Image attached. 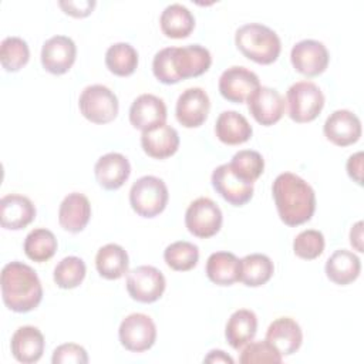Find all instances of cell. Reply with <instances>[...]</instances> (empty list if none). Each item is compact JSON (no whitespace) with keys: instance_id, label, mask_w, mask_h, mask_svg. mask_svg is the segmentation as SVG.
I'll return each instance as SVG.
<instances>
[{"instance_id":"cell-41","label":"cell","mask_w":364,"mask_h":364,"mask_svg":"<svg viewBox=\"0 0 364 364\" xmlns=\"http://www.w3.org/2000/svg\"><path fill=\"white\" fill-rule=\"evenodd\" d=\"M58 6L64 10V13L73 16V17H87L92 13V9L95 7L94 0H80V1H58Z\"/></svg>"},{"instance_id":"cell-7","label":"cell","mask_w":364,"mask_h":364,"mask_svg":"<svg viewBox=\"0 0 364 364\" xmlns=\"http://www.w3.org/2000/svg\"><path fill=\"white\" fill-rule=\"evenodd\" d=\"M78 107L84 118L94 124H108L118 115V98L108 87L92 84L85 87L78 98Z\"/></svg>"},{"instance_id":"cell-20","label":"cell","mask_w":364,"mask_h":364,"mask_svg":"<svg viewBox=\"0 0 364 364\" xmlns=\"http://www.w3.org/2000/svg\"><path fill=\"white\" fill-rule=\"evenodd\" d=\"M36 218L34 203L24 195L9 193L0 199V223L9 230H20Z\"/></svg>"},{"instance_id":"cell-39","label":"cell","mask_w":364,"mask_h":364,"mask_svg":"<svg viewBox=\"0 0 364 364\" xmlns=\"http://www.w3.org/2000/svg\"><path fill=\"white\" fill-rule=\"evenodd\" d=\"M242 364H255V363H282L283 355L267 341H253L247 343L239 357Z\"/></svg>"},{"instance_id":"cell-44","label":"cell","mask_w":364,"mask_h":364,"mask_svg":"<svg viewBox=\"0 0 364 364\" xmlns=\"http://www.w3.org/2000/svg\"><path fill=\"white\" fill-rule=\"evenodd\" d=\"M203 363H228V364H233V358L229 354H226L223 350H212L203 358Z\"/></svg>"},{"instance_id":"cell-9","label":"cell","mask_w":364,"mask_h":364,"mask_svg":"<svg viewBox=\"0 0 364 364\" xmlns=\"http://www.w3.org/2000/svg\"><path fill=\"white\" fill-rule=\"evenodd\" d=\"M118 337L125 350L144 353L155 344L156 326L149 316L144 313H132L121 321Z\"/></svg>"},{"instance_id":"cell-36","label":"cell","mask_w":364,"mask_h":364,"mask_svg":"<svg viewBox=\"0 0 364 364\" xmlns=\"http://www.w3.org/2000/svg\"><path fill=\"white\" fill-rule=\"evenodd\" d=\"M30 58V50L27 43L17 36L6 37L0 44V63L9 73L21 70Z\"/></svg>"},{"instance_id":"cell-22","label":"cell","mask_w":364,"mask_h":364,"mask_svg":"<svg viewBox=\"0 0 364 364\" xmlns=\"http://www.w3.org/2000/svg\"><path fill=\"white\" fill-rule=\"evenodd\" d=\"M91 218V203L84 193H68L58 208L60 226L71 233L84 230Z\"/></svg>"},{"instance_id":"cell-31","label":"cell","mask_w":364,"mask_h":364,"mask_svg":"<svg viewBox=\"0 0 364 364\" xmlns=\"http://www.w3.org/2000/svg\"><path fill=\"white\" fill-rule=\"evenodd\" d=\"M274 272L272 259L263 253H250L240 259V280L247 287L266 284Z\"/></svg>"},{"instance_id":"cell-2","label":"cell","mask_w":364,"mask_h":364,"mask_svg":"<svg viewBox=\"0 0 364 364\" xmlns=\"http://www.w3.org/2000/svg\"><path fill=\"white\" fill-rule=\"evenodd\" d=\"M274 205L282 222L287 226H299L309 222L316 210V193L299 175L283 172L272 185Z\"/></svg>"},{"instance_id":"cell-27","label":"cell","mask_w":364,"mask_h":364,"mask_svg":"<svg viewBox=\"0 0 364 364\" xmlns=\"http://www.w3.org/2000/svg\"><path fill=\"white\" fill-rule=\"evenodd\" d=\"M324 269L327 277L333 283L347 286L360 276L361 262L355 253L347 249H338L327 259Z\"/></svg>"},{"instance_id":"cell-34","label":"cell","mask_w":364,"mask_h":364,"mask_svg":"<svg viewBox=\"0 0 364 364\" xmlns=\"http://www.w3.org/2000/svg\"><path fill=\"white\" fill-rule=\"evenodd\" d=\"M229 168L243 182L253 183L264 171V159L257 151L242 149L232 156Z\"/></svg>"},{"instance_id":"cell-11","label":"cell","mask_w":364,"mask_h":364,"mask_svg":"<svg viewBox=\"0 0 364 364\" xmlns=\"http://www.w3.org/2000/svg\"><path fill=\"white\" fill-rule=\"evenodd\" d=\"M290 61L297 73L306 77H317L326 71L330 54L321 41L306 38L291 47Z\"/></svg>"},{"instance_id":"cell-4","label":"cell","mask_w":364,"mask_h":364,"mask_svg":"<svg viewBox=\"0 0 364 364\" xmlns=\"http://www.w3.org/2000/svg\"><path fill=\"white\" fill-rule=\"evenodd\" d=\"M237 50L257 64H272L282 51V41L274 30L260 23H247L235 33Z\"/></svg>"},{"instance_id":"cell-33","label":"cell","mask_w":364,"mask_h":364,"mask_svg":"<svg viewBox=\"0 0 364 364\" xmlns=\"http://www.w3.org/2000/svg\"><path fill=\"white\" fill-rule=\"evenodd\" d=\"M105 65L112 74L128 77L138 67V53L129 43H115L105 53Z\"/></svg>"},{"instance_id":"cell-21","label":"cell","mask_w":364,"mask_h":364,"mask_svg":"<svg viewBox=\"0 0 364 364\" xmlns=\"http://www.w3.org/2000/svg\"><path fill=\"white\" fill-rule=\"evenodd\" d=\"M141 146L144 152L155 159H165L172 156L179 148L178 131L165 124L156 125L151 129L142 131Z\"/></svg>"},{"instance_id":"cell-18","label":"cell","mask_w":364,"mask_h":364,"mask_svg":"<svg viewBox=\"0 0 364 364\" xmlns=\"http://www.w3.org/2000/svg\"><path fill=\"white\" fill-rule=\"evenodd\" d=\"M166 117L168 111L164 100L154 94H141L132 101L129 108V122L141 131L165 124Z\"/></svg>"},{"instance_id":"cell-23","label":"cell","mask_w":364,"mask_h":364,"mask_svg":"<svg viewBox=\"0 0 364 364\" xmlns=\"http://www.w3.org/2000/svg\"><path fill=\"white\" fill-rule=\"evenodd\" d=\"M282 355L294 354L303 343V331L291 317H279L270 323L266 338Z\"/></svg>"},{"instance_id":"cell-14","label":"cell","mask_w":364,"mask_h":364,"mask_svg":"<svg viewBox=\"0 0 364 364\" xmlns=\"http://www.w3.org/2000/svg\"><path fill=\"white\" fill-rule=\"evenodd\" d=\"M247 108L260 125L270 127L282 119L286 102L277 90L260 85L249 95Z\"/></svg>"},{"instance_id":"cell-29","label":"cell","mask_w":364,"mask_h":364,"mask_svg":"<svg viewBox=\"0 0 364 364\" xmlns=\"http://www.w3.org/2000/svg\"><path fill=\"white\" fill-rule=\"evenodd\" d=\"M129 259L127 250L117 243H107L95 255V267L101 277L117 280L128 273Z\"/></svg>"},{"instance_id":"cell-26","label":"cell","mask_w":364,"mask_h":364,"mask_svg":"<svg viewBox=\"0 0 364 364\" xmlns=\"http://www.w3.org/2000/svg\"><path fill=\"white\" fill-rule=\"evenodd\" d=\"M257 331V317L252 310L239 309L233 311L226 323L225 337L235 350L243 348L253 340Z\"/></svg>"},{"instance_id":"cell-12","label":"cell","mask_w":364,"mask_h":364,"mask_svg":"<svg viewBox=\"0 0 364 364\" xmlns=\"http://www.w3.org/2000/svg\"><path fill=\"white\" fill-rule=\"evenodd\" d=\"M259 87V77L252 70L242 65L229 67L219 77L220 95L235 104L247 101L249 95Z\"/></svg>"},{"instance_id":"cell-19","label":"cell","mask_w":364,"mask_h":364,"mask_svg":"<svg viewBox=\"0 0 364 364\" xmlns=\"http://www.w3.org/2000/svg\"><path fill=\"white\" fill-rule=\"evenodd\" d=\"M97 182L107 191L119 189L131 173V165L127 156L119 152H108L100 156L94 165Z\"/></svg>"},{"instance_id":"cell-25","label":"cell","mask_w":364,"mask_h":364,"mask_svg":"<svg viewBox=\"0 0 364 364\" xmlns=\"http://www.w3.org/2000/svg\"><path fill=\"white\" fill-rule=\"evenodd\" d=\"M215 134L226 145H239L250 139L253 128L246 117L237 111H223L216 119Z\"/></svg>"},{"instance_id":"cell-6","label":"cell","mask_w":364,"mask_h":364,"mask_svg":"<svg viewBox=\"0 0 364 364\" xmlns=\"http://www.w3.org/2000/svg\"><path fill=\"white\" fill-rule=\"evenodd\" d=\"M289 117L299 124L310 122L318 117L324 107V94L311 81L291 84L286 94Z\"/></svg>"},{"instance_id":"cell-43","label":"cell","mask_w":364,"mask_h":364,"mask_svg":"<svg viewBox=\"0 0 364 364\" xmlns=\"http://www.w3.org/2000/svg\"><path fill=\"white\" fill-rule=\"evenodd\" d=\"M350 243L357 252H364L363 249V222L358 220L355 225H353L350 230Z\"/></svg>"},{"instance_id":"cell-38","label":"cell","mask_w":364,"mask_h":364,"mask_svg":"<svg viewBox=\"0 0 364 364\" xmlns=\"http://www.w3.org/2000/svg\"><path fill=\"white\" fill-rule=\"evenodd\" d=\"M324 236L320 230L307 229L300 232L293 240V252L297 257L313 260L324 252Z\"/></svg>"},{"instance_id":"cell-3","label":"cell","mask_w":364,"mask_h":364,"mask_svg":"<svg viewBox=\"0 0 364 364\" xmlns=\"http://www.w3.org/2000/svg\"><path fill=\"white\" fill-rule=\"evenodd\" d=\"M0 284L3 303L11 311H31L43 299V287L36 270L23 262H9L1 270Z\"/></svg>"},{"instance_id":"cell-42","label":"cell","mask_w":364,"mask_h":364,"mask_svg":"<svg viewBox=\"0 0 364 364\" xmlns=\"http://www.w3.org/2000/svg\"><path fill=\"white\" fill-rule=\"evenodd\" d=\"M346 168H347L348 176L357 185H363V152L361 151L350 155V158L347 159Z\"/></svg>"},{"instance_id":"cell-37","label":"cell","mask_w":364,"mask_h":364,"mask_svg":"<svg viewBox=\"0 0 364 364\" xmlns=\"http://www.w3.org/2000/svg\"><path fill=\"white\" fill-rule=\"evenodd\" d=\"M87 273V267L82 259L77 256H67L61 259L54 267V282L60 289H75L78 287Z\"/></svg>"},{"instance_id":"cell-1","label":"cell","mask_w":364,"mask_h":364,"mask_svg":"<svg viewBox=\"0 0 364 364\" xmlns=\"http://www.w3.org/2000/svg\"><path fill=\"white\" fill-rule=\"evenodd\" d=\"M212 55L199 44L165 47L152 60V73L162 84H176L181 80L199 77L209 70Z\"/></svg>"},{"instance_id":"cell-15","label":"cell","mask_w":364,"mask_h":364,"mask_svg":"<svg viewBox=\"0 0 364 364\" xmlns=\"http://www.w3.org/2000/svg\"><path fill=\"white\" fill-rule=\"evenodd\" d=\"M40 57L46 71L54 75H61L75 63L77 47L73 38L67 36H53L44 41Z\"/></svg>"},{"instance_id":"cell-28","label":"cell","mask_w":364,"mask_h":364,"mask_svg":"<svg viewBox=\"0 0 364 364\" xmlns=\"http://www.w3.org/2000/svg\"><path fill=\"white\" fill-rule=\"evenodd\" d=\"M208 279L218 286H232L240 280V260L230 252H215L206 260Z\"/></svg>"},{"instance_id":"cell-40","label":"cell","mask_w":364,"mask_h":364,"mask_svg":"<svg viewBox=\"0 0 364 364\" xmlns=\"http://www.w3.org/2000/svg\"><path fill=\"white\" fill-rule=\"evenodd\" d=\"M51 363L53 364H67V363L68 364L70 363L87 364L88 363V354H87L85 348L80 344L64 343L53 351Z\"/></svg>"},{"instance_id":"cell-17","label":"cell","mask_w":364,"mask_h":364,"mask_svg":"<svg viewBox=\"0 0 364 364\" xmlns=\"http://www.w3.org/2000/svg\"><path fill=\"white\" fill-rule=\"evenodd\" d=\"M213 189L230 205L243 206L253 196V183L243 182L229 168V164L219 165L210 178Z\"/></svg>"},{"instance_id":"cell-5","label":"cell","mask_w":364,"mask_h":364,"mask_svg":"<svg viewBox=\"0 0 364 364\" xmlns=\"http://www.w3.org/2000/svg\"><path fill=\"white\" fill-rule=\"evenodd\" d=\"M169 193L165 182L154 175L138 178L129 189V203L142 218H155L168 205Z\"/></svg>"},{"instance_id":"cell-32","label":"cell","mask_w":364,"mask_h":364,"mask_svg":"<svg viewBox=\"0 0 364 364\" xmlns=\"http://www.w3.org/2000/svg\"><path fill=\"white\" fill-rule=\"evenodd\" d=\"M57 246V239L51 230L46 228H36L26 236L23 249L30 260L43 263L55 255Z\"/></svg>"},{"instance_id":"cell-30","label":"cell","mask_w":364,"mask_h":364,"mask_svg":"<svg viewBox=\"0 0 364 364\" xmlns=\"http://www.w3.org/2000/svg\"><path fill=\"white\" fill-rule=\"evenodd\" d=\"M162 33L169 38H185L195 27V17L188 7L179 3L169 4L159 17Z\"/></svg>"},{"instance_id":"cell-24","label":"cell","mask_w":364,"mask_h":364,"mask_svg":"<svg viewBox=\"0 0 364 364\" xmlns=\"http://www.w3.org/2000/svg\"><path fill=\"white\" fill-rule=\"evenodd\" d=\"M43 333L34 326H21L11 336L10 348L13 357L23 364L37 363L44 353Z\"/></svg>"},{"instance_id":"cell-35","label":"cell","mask_w":364,"mask_h":364,"mask_svg":"<svg viewBox=\"0 0 364 364\" xmlns=\"http://www.w3.org/2000/svg\"><path fill=\"white\" fill-rule=\"evenodd\" d=\"M165 263L176 272H188L193 269L199 260V249L192 242L178 240L166 246L164 250Z\"/></svg>"},{"instance_id":"cell-8","label":"cell","mask_w":364,"mask_h":364,"mask_svg":"<svg viewBox=\"0 0 364 364\" xmlns=\"http://www.w3.org/2000/svg\"><path fill=\"white\" fill-rule=\"evenodd\" d=\"M223 222L220 208L215 200L206 196H200L189 203L185 212V226L196 237L208 239L215 236Z\"/></svg>"},{"instance_id":"cell-13","label":"cell","mask_w":364,"mask_h":364,"mask_svg":"<svg viewBox=\"0 0 364 364\" xmlns=\"http://www.w3.org/2000/svg\"><path fill=\"white\" fill-rule=\"evenodd\" d=\"M209 109L210 101L206 91L200 87H191L178 97L175 115L182 127L198 128L206 121Z\"/></svg>"},{"instance_id":"cell-10","label":"cell","mask_w":364,"mask_h":364,"mask_svg":"<svg viewBox=\"0 0 364 364\" xmlns=\"http://www.w3.org/2000/svg\"><path fill=\"white\" fill-rule=\"evenodd\" d=\"M166 287L162 272L154 266L142 264L127 274V290L131 299L139 303H154L161 299Z\"/></svg>"},{"instance_id":"cell-16","label":"cell","mask_w":364,"mask_h":364,"mask_svg":"<svg viewBox=\"0 0 364 364\" xmlns=\"http://www.w3.org/2000/svg\"><path fill=\"white\" fill-rule=\"evenodd\" d=\"M323 132L334 145L348 146L360 139L361 121L348 109H337L327 117L323 125Z\"/></svg>"}]
</instances>
